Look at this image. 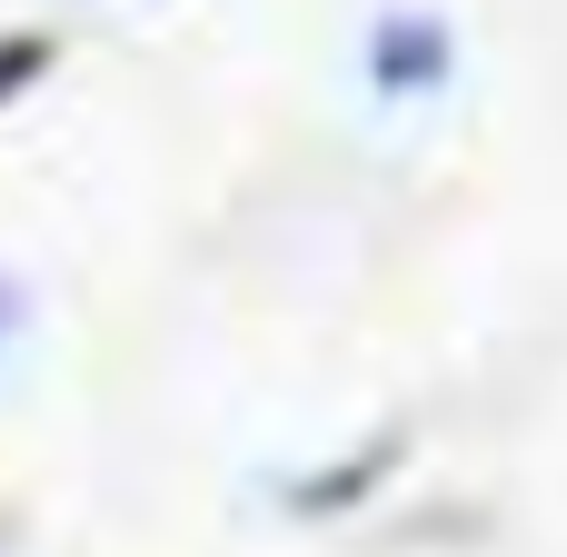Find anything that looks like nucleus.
<instances>
[{
	"mask_svg": "<svg viewBox=\"0 0 567 557\" xmlns=\"http://www.w3.org/2000/svg\"><path fill=\"white\" fill-rule=\"evenodd\" d=\"M0 319H10V299H0Z\"/></svg>",
	"mask_w": 567,
	"mask_h": 557,
	"instance_id": "20e7f679",
	"label": "nucleus"
},
{
	"mask_svg": "<svg viewBox=\"0 0 567 557\" xmlns=\"http://www.w3.org/2000/svg\"><path fill=\"white\" fill-rule=\"evenodd\" d=\"M379 478H389V448H359L349 468L309 478V488H299V508H349V498H359V488H379Z\"/></svg>",
	"mask_w": 567,
	"mask_h": 557,
	"instance_id": "f03ea898",
	"label": "nucleus"
},
{
	"mask_svg": "<svg viewBox=\"0 0 567 557\" xmlns=\"http://www.w3.org/2000/svg\"><path fill=\"white\" fill-rule=\"evenodd\" d=\"M50 50H60L50 30H20V40H0V110H10V100H20L40 70H50Z\"/></svg>",
	"mask_w": 567,
	"mask_h": 557,
	"instance_id": "7ed1b4c3",
	"label": "nucleus"
},
{
	"mask_svg": "<svg viewBox=\"0 0 567 557\" xmlns=\"http://www.w3.org/2000/svg\"><path fill=\"white\" fill-rule=\"evenodd\" d=\"M449 30L429 20V10H389L379 30H369V90L379 100H429L439 80H449Z\"/></svg>",
	"mask_w": 567,
	"mask_h": 557,
	"instance_id": "f257e3e1",
	"label": "nucleus"
}]
</instances>
